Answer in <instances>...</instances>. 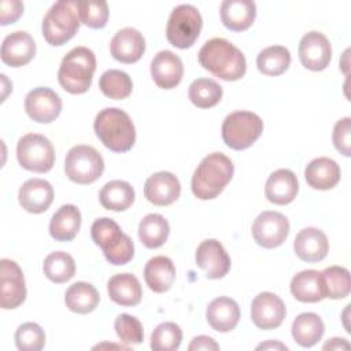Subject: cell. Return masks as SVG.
I'll return each instance as SVG.
<instances>
[{
  "mask_svg": "<svg viewBox=\"0 0 351 351\" xmlns=\"http://www.w3.org/2000/svg\"><path fill=\"white\" fill-rule=\"evenodd\" d=\"M199 63L223 81H237L244 77L247 62L244 53L230 41L215 37L203 44L197 55Z\"/></svg>",
  "mask_w": 351,
  "mask_h": 351,
  "instance_id": "1",
  "label": "cell"
},
{
  "mask_svg": "<svg viewBox=\"0 0 351 351\" xmlns=\"http://www.w3.org/2000/svg\"><path fill=\"white\" fill-rule=\"evenodd\" d=\"M234 173L232 160L222 152L208 154L196 167L191 188L193 195L200 200L217 197L229 184Z\"/></svg>",
  "mask_w": 351,
  "mask_h": 351,
  "instance_id": "2",
  "label": "cell"
},
{
  "mask_svg": "<svg viewBox=\"0 0 351 351\" xmlns=\"http://www.w3.org/2000/svg\"><path fill=\"white\" fill-rule=\"evenodd\" d=\"M93 129L99 140L114 152L129 151L136 141V129L130 117L115 107L101 110L93 123Z\"/></svg>",
  "mask_w": 351,
  "mask_h": 351,
  "instance_id": "3",
  "label": "cell"
},
{
  "mask_svg": "<svg viewBox=\"0 0 351 351\" xmlns=\"http://www.w3.org/2000/svg\"><path fill=\"white\" fill-rule=\"evenodd\" d=\"M95 70L96 56L93 51L86 47H75L62 59L58 81L66 92L81 95L90 88Z\"/></svg>",
  "mask_w": 351,
  "mask_h": 351,
  "instance_id": "4",
  "label": "cell"
},
{
  "mask_svg": "<svg viewBox=\"0 0 351 351\" xmlns=\"http://www.w3.org/2000/svg\"><path fill=\"white\" fill-rule=\"evenodd\" d=\"M90 236L111 265L119 266L132 261L134 244L114 219L107 217L96 219L90 226Z\"/></svg>",
  "mask_w": 351,
  "mask_h": 351,
  "instance_id": "5",
  "label": "cell"
},
{
  "mask_svg": "<svg viewBox=\"0 0 351 351\" xmlns=\"http://www.w3.org/2000/svg\"><path fill=\"white\" fill-rule=\"evenodd\" d=\"M80 27V16L77 1L60 0L56 1L45 14L41 25V32L45 41L59 47L74 37Z\"/></svg>",
  "mask_w": 351,
  "mask_h": 351,
  "instance_id": "6",
  "label": "cell"
},
{
  "mask_svg": "<svg viewBox=\"0 0 351 351\" xmlns=\"http://www.w3.org/2000/svg\"><path fill=\"white\" fill-rule=\"evenodd\" d=\"M263 132V121L251 111H234L222 123L223 143L236 151L251 147Z\"/></svg>",
  "mask_w": 351,
  "mask_h": 351,
  "instance_id": "7",
  "label": "cell"
},
{
  "mask_svg": "<svg viewBox=\"0 0 351 351\" xmlns=\"http://www.w3.org/2000/svg\"><path fill=\"white\" fill-rule=\"evenodd\" d=\"M203 26L199 10L191 4H180L173 8L167 26V41L180 49H186L195 44Z\"/></svg>",
  "mask_w": 351,
  "mask_h": 351,
  "instance_id": "8",
  "label": "cell"
},
{
  "mask_svg": "<svg viewBox=\"0 0 351 351\" xmlns=\"http://www.w3.org/2000/svg\"><path fill=\"white\" fill-rule=\"evenodd\" d=\"M104 160L99 151L90 145H75L70 148L64 159V173L75 184H92L101 177Z\"/></svg>",
  "mask_w": 351,
  "mask_h": 351,
  "instance_id": "9",
  "label": "cell"
},
{
  "mask_svg": "<svg viewBox=\"0 0 351 351\" xmlns=\"http://www.w3.org/2000/svg\"><path fill=\"white\" fill-rule=\"evenodd\" d=\"M16 158L23 169L34 173H47L53 167L55 149L45 136L27 133L18 141Z\"/></svg>",
  "mask_w": 351,
  "mask_h": 351,
  "instance_id": "10",
  "label": "cell"
},
{
  "mask_svg": "<svg viewBox=\"0 0 351 351\" xmlns=\"http://www.w3.org/2000/svg\"><path fill=\"white\" fill-rule=\"evenodd\" d=\"M289 233L288 218L277 211L261 213L252 223V236L258 245L263 248L280 247Z\"/></svg>",
  "mask_w": 351,
  "mask_h": 351,
  "instance_id": "11",
  "label": "cell"
},
{
  "mask_svg": "<svg viewBox=\"0 0 351 351\" xmlns=\"http://www.w3.org/2000/svg\"><path fill=\"white\" fill-rule=\"evenodd\" d=\"M26 299L23 271L15 261H0V304L4 310L19 307Z\"/></svg>",
  "mask_w": 351,
  "mask_h": 351,
  "instance_id": "12",
  "label": "cell"
},
{
  "mask_svg": "<svg viewBox=\"0 0 351 351\" xmlns=\"http://www.w3.org/2000/svg\"><path fill=\"white\" fill-rule=\"evenodd\" d=\"M25 111L33 121L38 123H49L59 117L62 111V100L55 90L38 86L26 95Z\"/></svg>",
  "mask_w": 351,
  "mask_h": 351,
  "instance_id": "13",
  "label": "cell"
},
{
  "mask_svg": "<svg viewBox=\"0 0 351 351\" xmlns=\"http://www.w3.org/2000/svg\"><path fill=\"white\" fill-rule=\"evenodd\" d=\"M287 315L284 302L273 292L258 293L251 303V319L259 329L278 328Z\"/></svg>",
  "mask_w": 351,
  "mask_h": 351,
  "instance_id": "14",
  "label": "cell"
},
{
  "mask_svg": "<svg viewBox=\"0 0 351 351\" xmlns=\"http://www.w3.org/2000/svg\"><path fill=\"white\" fill-rule=\"evenodd\" d=\"M332 58L330 43L321 32L306 33L299 43V59L302 64L313 71H322L329 66Z\"/></svg>",
  "mask_w": 351,
  "mask_h": 351,
  "instance_id": "15",
  "label": "cell"
},
{
  "mask_svg": "<svg viewBox=\"0 0 351 351\" xmlns=\"http://www.w3.org/2000/svg\"><path fill=\"white\" fill-rule=\"evenodd\" d=\"M195 261L211 280L225 277L230 269V258L223 245L215 239H208L199 244Z\"/></svg>",
  "mask_w": 351,
  "mask_h": 351,
  "instance_id": "16",
  "label": "cell"
},
{
  "mask_svg": "<svg viewBox=\"0 0 351 351\" xmlns=\"http://www.w3.org/2000/svg\"><path fill=\"white\" fill-rule=\"evenodd\" d=\"M36 55V43L33 37L23 30H16L3 40L0 56L3 63L11 67L27 64Z\"/></svg>",
  "mask_w": 351,
  "mask_h": 351,
  "instance_id": "17",
  "label": "cell"
},
{
  "mask_svg": "<svg viewBox=\"0 0 351 351\" xmlns=\"http://www.w3.org/2000/svg\"><path fill=\"white\" fill-rule=\"evenodd\" d=\"M180 193L181 184L169 171H159L149 176L144 185V196L155 206H169L180 197Z\"/></svg>",
  "mask_w": 351,
  "mask_h": 351,
  "instance_id": "18",
  "label": "cell"
},
{
  "mask_svg": "<svg viewBox=\"0 0 351 351\" xmlns=\"http://www.w3.org/2000/svg\"><path fill=\"white\" fill-rule=\"evenodd\" d=\"M184 75V66L181 59L171 51L158 52L151 62V77L154 82L162 89L176 88Z\"/></svg>",
  "mask_w": 351,
  "mask_h": 351,
  "instance_id": "19",
  "label": "cell"
},
{
  "mask_svg": "<svg viewBox=\"0 0 351 351\" xmlns=\"http://www.w3.org/2000/svg\"><path fill=\"white\" fill-rule=\"evenodd\" d=\"M18 200L27 213L41 214L52 204L53 188L43 178H30L19 188Z\"/></svg>",
  "mask_w": 351,
  "mask_h": 351,
  "instance_id": "20",
  "label": "cell"
},
{
  "mask_svg": "<svg viewBox=\"0 0 351 351\" xmlns=\"http://www.w3.org/2000/svg\"><path fill=\"white\" fill-rule=\"evenodd\" d=\"M111 55L121 63H134L140 60L145 51V40L134 27H123L115 33L110 44Z\"/></svg>",
  "mask_w": 351,
  "mask_h": 351,
  "instance_id": "21",
  "label": "cell"
},
{
  "mask_svg": "<svg viewBox=\"0 0 351 351\" xmlns=\"http://www.w3.org/2000/svg\"><path fill=\"white\" fill-rule=\"evenodd\" d=\"M299 184L295 173L289 169H278L273 171L265 185V195L270 203L285 206L298 195Z\"/></svg>",
  "mask_w": 351,
  "mask_h": 351,
  "instance_id": "22",
  "label": "cell"
},
{
  "mask_svg": "<svg viewBox=\"0 0 351 351\" xmlns=\"http://www.w3.org/2000/svg\"><path fill=\"white\" fill-rule=\"evenodd\" d=\"M293 250L304 262H319L329 251V241L322 230L317 228H306L296 234Z\"/></svg>",
  "mask_w": 351,
  "mask_h": 351,
  "instance_id": "23",
  "label": "cell"
},
{
  "mask_svg": "<svg viewBox=\"0 0 351 351\" xmlns=\"http://www.w3.org/2000/svg\"><path fill=\"white\" fill-rule=\"evenodd\" d=\"M206 318L214 330L221 333L230 332L240 319L239 304L228 296H219L207 306Z\"/></svg>",
  "mask_w": 351,
  "mask_h": 351,
  "instance_id": "24",
  "label": "cell"
},
{
  "mask_svg": "<svg viewBox=\"0 0 351 351\" xmlns=\"http://www.w3.org/2000/svg\"><path fill=\"white\" fill-rule=\"evenodd\" d=\"M219 12L225 27L233 32H243L254 23L256 4L251 0H225Z\"/></svg>",
  "mask_w": 351,
  "mask_h": 351,
  "instance_id": "25",
  "label": "cell"
},
{
  "mask_svg": "<svg viewBox=\"0 0 351 351\" xmlns=\"http://www.w3.org/2000/svg\"><path fill=\"white\" fill-rule=\"evenodd\" d=\"M340 176H341V171L339 165L333 159L326 156L313 159L306 166V170H304V177L307 184L311 188L319 189V191H326L337 185V182L340 181Z\"/></svg>",
  "mask_w": 351,
  "mask_h": 351,
  "instance_id": "26",
  "label": "cell"
},
{
  "mask_svg": "<svg viewBox=\"0 0 351 351\" xmlns=\"http://www.w3.org/2000/svg\"><path fill=\"white\" fill-rule=\"evenodd\" d=\"M144 280L148 288L156 293L169 291L176 280V266L167 256L151 258L144 267Z\"/></svg>",
  "mask_w": 351,
  "mask_h": 351,
  "instance_id": "27",
  "label": "cell"
},
{
  "mask_svg": "<svg viewBox=\"0 0 351 351\" xmlns=\"http://www.w3.org/2000/svg\"><path fill=\"white\" fill-rule=\"evenodd\" d=\"M110 299L119 306H136L140 303L143 289L140 281L132 273H119L107 282Z\"/></svg>",
  "mask_w": 351,
  "mask_h": 351,
  "instance_id": "28",
  "label": "cell"
},
{
  "mask_svg": "<svg viewBox=\"0 0 351 351\" xmlns=\"http://www.w3.org/2000/svg\"><path fill=\"white\" fill-rule=\"evenodd\" d=\"M81 228V213L74 204H63L52 215L49 234L56 241H71Z\"/></svg>",
  "mask_w": 351,
  "mask_h": 351,
  "instance_id": "29",
  "label": "cell"
},
{
  "mask_svg": "<svg viewBox=\"0 0 351 351\" xmlns=\"http://www.w3.org/2000/svg\"><path fill=\"white\" fill-rule=\"evenodd\" d=\"M100 300V295L97 289L84 281H77L71 284L64 293V303L67 308L73 313L88 314L93 311Z\"/></svg>",
  "mask_w": 351,
  "mask_h": 351,
  "instance_id": "30",
  "label": "cell"
},
{
  "mask_svg": "<svg viewBox=\"0 0 351 351\" xmlns=\"http://www.w3.org/2000/svg\"><path fill=\"white\" fill-rule=\"evenodd\" d=\"M325 326L315 313H302L292 322V337L302 347L317 344L324 336Z\"/></svg>",
  "mask_w": 351,
  "mask_h": 351,
  "instance_id": "31",
  "label": "cell"
},
{
  "mask_svg": "<svg viewBox=\"0 0 351 351\" xmlns=\"http://www.w3.org/2000/svg\"><path fill=\"white\" fill-rule=\"evenodd\" d=\"M99 200L106 210L125 211L134 202V189L126 181L114 180L101 188Z\"/></svg>",
  "mask_w": 351,
  "mask_h": 351,
  "instance_id": "32",
  "label": "cell"
},
{
  "mask_svg": "<svg viewBox=\"0 0 351 351\" xmlns=\"http://www.w3.org/2000/svg\"><path fill=\"white\" fill-rule=\"evenodd\" d=\"M291 292L295 299L303 303H315L324 299L321 277L317 270H303L291 280Z\"/></svg>",
  "mask_w": 351,
  "mask_h": 351,
  "instance_id": "33",
  "label": "cell"
},
{
  "mask_svg": "<svg viewBox=\"0 0 351 351\" xmlns=\"http://www.w3.org/2000/svg\"><path fill=\"white\" fill-rule=\"evenodd\" d=\"M170 233L167 219L160 214H148L138 223V239L147 248L162 247Z\"/></svg>",
  "mask_w": 351,
  "mask_h": 351,
  "instance_id": "34",
  "label": "cell"
},
{
  "mask_svg": "<svg viewBox=\"0 0 351 351\" xmlns=\"http://www.w3.org/2000/svg\"><path fill=\"white\" fill-rule=\"evenodd\" d=\"M324 298L343 299L348 296L351 288L350 271L341 266H330L319 273Z\"/></svg>",
  "mask_w": 351,
  "mask_h": 351,
  "instance_id": "35",
  "label": "cell"
},
{
  "mask_svg": "<svg viewBox=\"0 0 351 351\" xmlns=\"http://www.w3.org/2000/svg\"><path fill=\"white\" fill-rule=\"evenodd\" d=\"M291 64V53L282 45H271L262 49L256 56L258 70L265 75L277 77L288 70Z\"/></svg>",
  "mask_w": 351,
  "mask_h": 351,
  "instance_id": "36",
  "label": "cell"
},
{
  "mask_svg": "<svg viewBox=\"0 0 351 351\" xmlns=\"http://www.w3.org/2000/svg\"><path fill=\"white\" fill-rule=\"evenodd\" d=\"M43 271L48 280L62 284L71 280L75 274V262L73 256L63 251L51 252L43 263Z\"/></svg>",
  "mask_w": 351,
  "mask_h": 351,
  "instance_id": "37",
  "label": "cell"
},
{
  "mask_svg": "<svg viewBox=\"0 0 351 351\" xmlns=\"http://www.w3.org/2000/svg\"><path fill=\"white\" fill-rule=\"evenodd\" d=\"M188 96L196 107L210 108L222 99V86L211 78H197L189 85Z\"/></svg>",
  "mask_w": 351,
  "mask_h": 351,
  "instance_id": "38",
  "label": "cell"
},
{
  "mask_svg": "<svg viewBox=\"0 0 351 351\" xmlns=\"http://www.w3.org/2000/svg\"><path fill=\"white\" fill-rule=\"evenodd\" d=\"M99 88L104 96L114 100H122L132 93L133 82L125 71L110 69L101 74Z\"/></svg>",
  "mask_w": 351,
  "mask_h": 351,
  "instance_id": "39",
  "label": "cell"
},
{
  "mask_svg": "<svg viewBox=\"0 0 351 351\" xmlns=\"http://www.w3.org/2000/svg\"><path fill=\"white\" fill-rule=\"evenodd\" d=\"M182 330L174 322L159 324L151 335V348L154 351H174L180 347Z\"/></svg>",
  "mask_w": 351,
  "mask_h": 351,
  "instance_id": "40",
  "label": "cell"
},
{
  "mask_svg": "<svg viewBox=\"0 0 351 351\" xmlns=\"http://www.w3.org/2000/svg\"><path fill=\"white\" fill-rule=\"evenodd\" d=\"M15 344L21 351H40L45 344V333L36 322H25L15 332Z\"/></svg>",
  "mask_w": 351,
  "mask_h": 351,
  "instance_id": "41",
  "label": "cell"
},
{
  "mask_svg": "<svg viewBox=\"0 0 351 351\" xmlns=\"http://www.w3.org/2000/svg\"><path fill=\"white\" fill-rule=\"evenodd\" d=\"M80 21L92 29H101L108 19V4L106 1H77Z\"/></svg>",
  "mask_w": 351,
  "mask_h": 351,
  "instance_id": "42",
  "label": "cell"
},
{
  "mask_svg": "<svg viewBox=\"0 0 351 351\" xmlns=\"http://www.w3.org/2000/svg\"><path fill=\"white\" fill-rule=\"evenodd\" d=\"M114 328L121 341L126 344H138L143 341V325L130 314H119L114 322Z\"/></svg>",
  "mask_w": 351,
  "mask_h": 351,
  "instance_id": "43",
  "label": "cell"
},
{
  "mask_svg": "<svg viewBox=\"0 0 351 351\" xmlns=\"http://www.w3.org/2000/svg\"><path fill=\"white\" fill-rule=\"evenodd\" d=\"M335 148L344 156L351 155V118L346 117L336 122L332 134Z\"/></svg>",
  "mask_w": 351,
  "mask_h": 351,
  "instance_id": "44",
  "label": "cell"
},
{
  "mask_svg": "<svg viewBox=\"0 0 351 351\" xmlns=\"http://www.w3.org/2000/svg\"><path fill=\"white\" fill-rule=\"evenodd\" d=\"M23 14V4L18 0H3L0 3V23H14Z\"/></svg>",
  "mask_w": 351,
  "mask_h": 351,
  "instance_id": "45",
  "label": "cell"
},
{
  "mask_svg": "<svg viewBox=\"0 0 351 351\" xmlns=\"http://www.w3.org/2000/svg\"><path fill=\"white\" fill-rule=\"evenodd\" d=\"M189 351H200V350H204V351H210V350H219V346L215 343L214 339H211L210 336H196L193 337V340L191 341L189 347H188Z\"/></svg>",
  "mask_w": 351,
  "mask_h": 351,
  "instance_id": "46",
  "label": "cell"
},
{
  "mask_svg": "<svg viewBox=\"0 0 351 351\" xmlns=\"http://www.w3.org/2000/svg\"><path fill=\"white\" fill-rule=\"evenodd\" d=\"M341 350V348H350V344L346 341V339H339V337H333L330 339V341H328L324 346V350Z\"/></svg>",
  "mask_w": 351,
  "mask_h": 351,
  "instance_id": "47",
  "label": "cell"
},
{
  "mask_svg": "<svg viewBox=\"0 0 351 351\" xmlns=\"http://www.w3.org/2000/svg\"><path fill=\"white\" fill-rule=\"evenodd\" d=\"M267 350V348H280V350H287V346L281 344V343H273V341H269V343H262L256 347V350Z\"/></svg>",
  "mask_w": 351,
  "mask_h": 351,
  "instance_id": "48",
  "label": "cell"
}]
</instances>
